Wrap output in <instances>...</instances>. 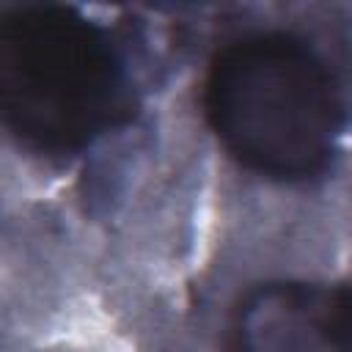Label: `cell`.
Listing matches in <instances>:
<instances>
[{"label": "cell", "instance_id": "1", "mask_svg": "<svg viewBox=\"0 0 352 352\" xmlns=\"http://www.w3.org/2000/svg\"><path fill=\"white\" fill-rule=\"evenodd\" d=\"M0 113L30 148L72 154L132 116L129 69L102 25L69 6L0 16Z\"/></svg>", "mask_w": 352, "mask_h": 352}, {"label": "cell", "instance_id": "2", "mask_svg": "<svg viewBox=\"0 0 352 352\" xmlns=\"http://www.w3.org/2000/svg\"><path fill=\"white\" fill-rule=\"evenodd\" d=\"M204 110L239 165L278 182L316 176L344 124L330 69L292 33H250L223 47L206 74Z\"/></svg>", "mask_w": 352, "mask_h": 352}, {"label": "cell", "instance_id": "3", "mask_svg": "<svg viewBox=\"0 0 352 352\" xmlns=\"http://www.w3.org/2000/svg\"><path fill=\"white\" fill-rule=\"evenodd\" d=\"M236 352H352V283H264L234 314Z\"/></svg>", "mask_w": 352, "mask_h": 352}]
</instances>
